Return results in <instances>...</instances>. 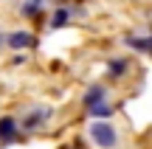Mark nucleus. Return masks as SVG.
I'll return each mask as SVG.
<instances>
[{"mask_svg":"<svg viewBox=\"0 0 152 149\" xmlns=\"http://www.w3.org/2000/svg\"><path fill=\"white\" fill-rule=\"evenodd\" d=\"M90 138H93V144L102 146V149H113L115 144H118V135H115V129L110 127V124H104V121L90 124Z\"/></svg>","mask_w":152,"mask_h":149,"instance_id":"1","label":"nucleus"},{"mask_svg":"<svg viewBox=\"0 0 152 149\" xmlns=\"http://www.w3.org/2000/svg\"><path fill=\"white\" fill-rule=\"evenodd\" d=\"M6 45H9V48H14V51L34 48V45H37V37H34V34H28V31H14V34H9V37H6Z\"/></svg>","mask_w":152,"mask_h":149,"instance_id":"2","label":"nucleus"},{"mask_svg":"<svg viewBox=\"0 0 152 149\" xmlns=\"http://www.w3.org/2000/svg\"><path fill=\"white\" fill-rule=\"evenodd\" d=\"M20 135H17V121L11 116H3L0 118V144H11V141H17Z\"/></svg>","mask_w":152,"mask_h":149,"instance_id":"3","label":"nucleus"},{"mask_svg":"<svg viewBox=\"0 0 152 149\" xmlns=\"http://www.w3.org/2000/svg\"><path fill=\"white\" fill-rule=\"evenodd\" d=\"M48 118H51V110H48V107H37L34 113H28V116H26V121H23V129H37L39 124L48 121Z\"/></svg>","mask_w":152,"mask_h":149,"instance_id":"4","label":"nucleus"},{"mask_svg":"<svg viewBox=\"0 0 152 149\" xmlns=\"http://www.w3.org/2000/svg\"><path fill=\"white\" fill-rule=\"evenodd\" d=\"M104 96H107V90H104L102 84H93V87L85 93V107H96V104H104Z\"/></svg>","mask_w":152,"mask_h":149,"instance_id":"5","label":"nucleus"},{"mask_svg":"<svg viewBox=\"0 0 152 149\" xmlns=\"http://www.w3.org/2000/svg\"><path fill=\"white\" fill-rule=\"evenodd\" d=\"M107 73H110L113 79L124 76V73H127V59H110V62H107Z\"/></svg>","mask_w":152,"mask_h":149,"instance_id":"6","label":"nucleus"},{"mask_svg":"<svg viewBox=\"0 0 152 149\" xmlns=\"http://www.w3.org/2000/svg\"><path fill=\"white\" fill-rule=\"evenodd\" d=\"M68 20H71V11H68V9H56L54 17H51V28H62V25H68Z\"/></svg>","mask_w":152,"mask_h":149,"instance_id":"7","label":"nucleus"},{"mask_svg":"<svg viewBox=\"0 0 152 149\" xmlns=\"http://www.w3.org/2000/svg\"><path fill=\"white\" fill-rule=\"evenodd\" d=\"M42 3H45V0H26V3H23V14H26V17H34V14H39Z\"/></svg>","mask_w":152,"mask_h":149,"instance_id":"8","label":"nucleus"},{"mask_svg":"<svg viewBox=\"0 0 152 149\" xmlns=\"http://www.w3.org/2000/svg\"><path fill=\"white\" fill-rule=\"evenodd\" d=\"M87 116H93V118H110L113 110H110L107 104H96V107H87Z\"/></svg>","mask_w":152,"mask_h":149,"instance_id":"9","label":"nucleus"},{"mask_svg":"<svg viewBox=\"0 0 152 149\" xmlns=\"http://www.w3.org/2000/svg\"><path fill=\"white\" fill-rule=\"evenodd\" d=\"M127 45H130V48H135V51H144V54L149 51V42H147L144 37H127Z\"/></svg>","mask_w":152,"mask_h":149,"instance_id":"10","label":"nucleus"},{"mask_svg":"<svg viewBox=\"0 0 152 149\" xmlns=\"http://www.w3.org/2000/svg\"><path fill=\"white\" fill-rule=\"evenodd\" d=\"M0 45H6V37H3V31H0Z\"/></svg>","mask_w":152,"mask_h":149,"instance_id":"11","label":"nucleus"},{"mask_svg":"<svg viewBox=\"0 0 152 149\" xmlns=\"http://www.w3.org/2000/svg\"><path fill=\"white\" fill-rule=\"evenodd\" d=\"M147 42H149V51H147V54H152V37H149V39H147Z\"/></svg>","mask_w":152,"mask_h":149,"instance_id":"12","label":"nucleus"}]
</instances>
